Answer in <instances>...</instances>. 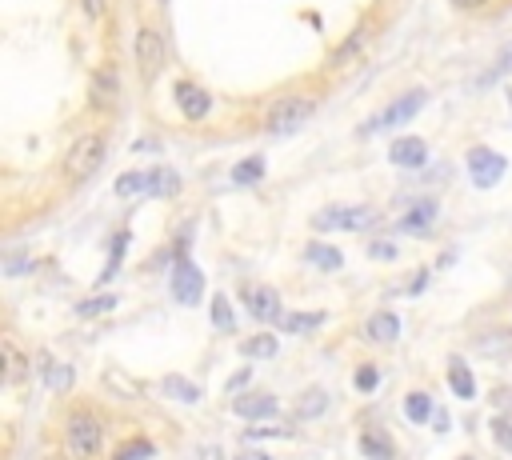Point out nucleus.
<instances>
[{
    "mask_svg": "<svg viewBox=\"0 0 512 460\" xmlns=\"http://www.w3.org/2000/svg\"><path fill=\"white\" fill-rule=\"evenodd\" d=\"M244 348V356H256V360H268V356H276V336H268V332H260V336H252V340H244L240 344Z\"/></svg>",
    "mask_w": 512,
    "mask_h": 460,
    "instance_id": "5701e85b",
    "label": "nucleus"
},
{
    "mask_svg": "<svg viewBox=\"0 0 512 460\" xmlns=\"http://www.w3.org/2000/svg\"><path fill=\"white\" fill-rule=\"evenodd\" d=\"M148 180H152L148 192H164V196H168V192L180 188V176H176L172 168H156V172H148Z\"/></svg>",
    "mask_w": 512,
    "mask_h": 460,
    "instance_id": "393cba45",
    "label": "nucleus"
},
{
    "mask_svg": "<svg viewBox=\"0 0 512 460\" xmlns=\"http://www.w3.org/2000/svg\"><path fill=\"white\" fill-rule=\"evenodd\" d=\"M104 136H96V132H88V136H80L68 152H64V176L72 180V184H80V180H88L100 164H104Z\"/></svg>",
    "mask_w": 512,
    "mask_h": 460,
    "instance_id": "f257e3e1",
    "label": "nucleus"
},
{
    "mask_svg": "<svg viewBox=\"0 0 512 460\" xmlns=\"http://www.w3.org/2000/svg\"><path fill=\"white\" fill-rule=\"evenodd\" d=\"M264 176V160L260 156H244L232 164V184H256Z\"/></svg>",
    "mask_w": 512,
    "mask_h": 460,
    "instance_id": "6ab92c4d",
    "label": "nucleus"
},
{
    "mask_svg": "<svg viewBox=\"0 0 512 460\" xmlns=\"http://www.w3.org/2000/svg\"><path fill=\"white\" fill-rule=\"evenodd\" d=\"M304 256H308V264H320V268H328V272H336V268L344 264V256H340L332 244H308Z\"/></svg>",
    "mask_w": 512,
    "mask_h": 460,
    "instance_id": "aec40b11",
    "label": "nucleus"
},
{
    "mask_svg": "<svg viewBox=\"0 0 512 460\" xmlns=\"http://www.w3.org/2000/svg\"><path fill=\"white\" fill-rule=\"evenodd\" d=\"M432 220H436V200H416L400 224H404V232H424V228H432Z\"/></svg>",
    "mask_w": 512,
    "mask_h": 460,
    "instance_id": "f3484780",
    "label": "nucleus"
},
{
    "mask_svg": "<svg viewBox=\"0 0 512 460\" xmlns=\"http://www.w3.org/2000/svg\"><path fill=\"white\" fill-rule=\"evenodd\" d=\"M492 432H496V440H500L504 448H512V424H508L504 416H496V420H492Z\"/></svg>",
    "mask_w": 512,
    "mask_h": 460,
    "instance_id": "72a5a7b5",
    "label": "nucleus"
},
{
    "mask_svg": "<svg viewBox=\"0 0 512 460\" xmlns=\"http://www.w3.org/2000/svg\"><path fill=\"white\" fill-rule=\"evenodd\" d=\"M4 352H8V380H20V376H24V360L16 356V348H12V344H8Z\"/></svg>",
    "mask_w": 512,
    "mask_h": 460,
    "instance_id": "f704fd0d",
    "label": "nucleus"
},
{
    "mask_svg": "<svg viewBox=\"0 0 512 460\" xmlns=\"http://www.w3.org/2000/svg\"><path fill=\"white\" fill-rule=\"evenodd\" d=\"M116 92H120L116 68H112V64H100V68L92 72V88H88L92 104H96V108H112V104H116Z\"/></svg>",
    "mask_w": 512,
    "mask_h": 460,
    "instance_id": "9b49d317",
    "label": "nucleus"
},
{
    "mask_svg": "<svg viewBox=\"0 0 512 460\" xmlns=\"http://www.w3.org/2000/svg\"><path fill=\"white\" fill-rule=\"evenodd\" d=\"M508 68H512V44L504 48V56H500V60H496V64H492V68H488V72H484V76H480L476 84H480V88H488V84H492V80H500V76H504Z\"/></svg>",
    "mask_w": 512,
    "mask_h": 460,
    "instance_id": "c85d7f7f",
    "label": "nucleus"
},
{
    "mask_svg": "<svg viewBox=\"0 0 512 460\" xmlns=\"http://www.w3.org/2000/svg\"><path fill=\"white\" fill-rule=\"evenodd\" d=\"M500 408H512V388H496V396H492Z\"/></svg>",
    "mask_w": 512,
    "mask_h": 460,
    "instance_id": "4c0bfd02",
    "label": "nucleus"
},
{
    "mask_svg": "<svg viewBox=\"0 0 512 460\" xmlns=\"http://www.w3.org/2000/svg\"><path fill=\"white\" fill-rule=\"evenodd\" d=\"M376 208H368V204H336V208H324V212H316L312 216V228H320V232H360V228H368V224H376Z\"/></svg>",
    "mask_w": 512,
    "mask_h": 460,
    "instance_id": "f03ea898",
    "label": "nucleus"
},
{
    "mask_svg": "<svg viewBox=\"0 0 512 460\" xmlns=\"http://www.w3.org/2000/svg\"><path fill=\"white\" fill-rule=\"evenodd\" d=\"M136 68H140V80L152 84L164 68V36L156 28H140L136 32Z\"/></svg>",
    "mask_w": 512,
    "mask_h": 460,
    "instance_id": "423d86ee",
    "label": "nucleus"
},
{
    "mask_svg": "<svg viewBox=\"0 0 512 460\" xmlns=\"http://www.w3.org/2000/svg\"><path fill=\"white\" fill-rule=\"evenodd\" d=\"M244 300H248V312L256 316V320H276L280 324V292L276 288H268V284H248L244 288Z\"/></svg>",
    "mask_w": 512,
    "mask_h": 460,
    "instance_id": "1a4fd4ad",
    "label": "nucleus"
},
{
    "mask_svg": "<svg viewBox=\"0 0 512 460\" xmlns=\"http://www.w3.org/2000/svg\"><path fill=\"white\" fill-rule=\"evenodd\" d=\"M368 256H376V260H380V256L392 260V256H396V244H392V240H372V244H368Z\"/></svg>",
    "mask_w": 512,
    "mask_h": 460,
    "instance_id": "473e14b6",
    "label": "nucleus"
},
{
    "mask_svg": "<svg viewBox=\"0 0 512 460\" xmlns=\"http://www.w3.org/2000/svg\"><path fill=\"white\" fill-rule=\"evenodd\" d=\"M508 108H512V92H508Z\"/></svg>",
    "mask_w": 512,
    "mask_h": 460,
    "instance_id": "ea45409f",
    "label": "nucleus"
},
{
    "mask_svg": "<svg viewBox=\"0 0 512 460\" xmlns=\"http://www.w3.org/2000/svg\"><path fill=\"white\" fill-rule=\"evenodd\" d=\"M320 324H324L320 312H288V316H280V328L284 332H296V336H304V332H312Z\"/></svg>",
    "mask_w": 512,
    "mask_h": 460,
    "instance_id": "a211bd4d",
    "label": "nucleus"
},
{
    "mask_svg": "<svg viewBox=\"0 0 512 460\" xmlns=\"http://www.w3.org/2000/svg\"><path fill=\"white\" fill-rule=\"evenodd\" d=\"M148 172H124L120 180H116V196H136V192H148Z\"/></svg>",
    "mask_w": 512,
    "mask_h": 460,
    "instance_id": "b1692460",
    "label": "nucleus"
},
{
    "mask_svg": "<svg viewBox=\"0 0 512 460\" xmlns=\"http://www.w3.org/2000/svg\"><path fill=\"white\" fill-rule=\"evenodd\" d=\"M172 296H176L180 304H196V300L204 296V272H200L192 260H180V264L172 268Z\"/></svg>",
    "mask_w": 512,
    "mask_h": 460,
    "instance_id": "6e6552de",
    "label": "nucleus"
},
{
    "mask_svg": "<svg viewBox=\"0 0 512 460\" xmlns=\"http://www.w3.org/2000/svg\"><path fill=\"white\" fill-rule=\"evenodd\" d=\"M160 392L172 396L176 404H200V388H196L192 380H184L180 372H168V376L160 380Z\"/></svg>",
    "mask_w": 512,
    "mask_h": 460,
    "instance_id": "2eb2a0df",
    "label": "nucleus"
},
{
    "mask_svg": "<svg viewBox=\"0 0 512 460\" xmlns=\"http://www.w3.org/2000/svg\"><path fill=\"white\" fill-rule=\"evenodd\" d=\"M328 408V396L320 392V388H308V392H300V400H296V416L300 420H312V416H320Z\"/></svg>",
    "mask_w": 512,
    "mask_h": 460,
    "instance_id": "412c9836",
    "label": "nucleus"
},
{
    "mask_svg": "<svg viewBox=\"0 0 512 460\" xmlns=\"http://www.w3.org/2000/svg\"><path fill=\"white\" fill-rule=\"evenodd\" d=\"M404 416H408L412 424H424V420L432 416V396H428V392H408V396H404Z\"/></svg>",
    "mask_w": 512,
    "mask_h": 460,
    "instance_id": "4be33fe9",
    "label": "nucleus"
},
{
    "mask_svg": "<svg viewBox=\"0 0 512 460\" xmlns=\"http://www.w3.org/2000/svg\"><path fill=\"white\" fill-rule=\"evenodd\" d=\"M48 384H52V388H68V384H72V368H68V364H56V368L48 372Z\"/></svg>",
    "mask_w": 512,
    "mask_h": 460,
    "instance_id": "2f4dec72",
    "label": "nucleus"
},
{
    "mask_svg": "<svg viewBox=\"0 0 512 460\" xmlns=\"http://www.w3.org/2000/svg\"><path fill=\"white\" fill-rule=\"evenodd\" d=\"M232 408H236V416H244V420H272V416L280 412L276 396H268V392H260V396H244V400H236Z\"/></svg>",
    "mask_w": 512,
    "mask_h": 460,
    "instance_id": "ddd939ff",
    "label": "nucleus"
},
{
    "mask_svg": "<svg viewBox=\"0 0 512 460\" xmlns=\"http://www.w3.org/2000/svg\"><path fill=\"white\" fill-rule=\"evenodd\" d=\"M388 160H392L396 168H420V164L428 160V148H424L420 136H400V140L388 148Z\"/></svg>",
    "mask_w": 512,
    "mask_h": 460,
    "instance_id": "f8f14e48",
    "label": "nucleus"
},
{
    "mask_svg": "<svg viewBox=\"0 0 512 460\" xmlns=\"http://www.w3.org/2000/svg\"><path fill=\"white\" fill-rule=\"evenodd\" d=\"M504 172H508V160H504L500 152H492V148H472V152H468V176H472L476 188L500 184Z\"/></svg>",
    "mask_w": 512,
    "mask_h": 460,
    "instance_id": "0eeeda50",
    "label": "nucleus"
},
{
    "mask_svg": "<svg viewBox=\"0 0 512 460\" xmlns=\"http://www.w3.org/2000/svg\"><path fill=\"white\" fill-rule=\"evenodd\" d=\"M364 332L372 344H392L400 336V320H396V312H376V316H368Z\"/></svg>",
    "mask_w": 512,
    "mask_h": 460,
    "instance_id": "4468645a",
    "label": "nucleus"
},
{
    "mask_svg": "<svg viewBox=\"0 0 512 460\" xmlns=\"http://www.w3.org/2000/svg\"><path fill=\"white\" fill-rule=\"evenodd\" d=\"M312 112H316V100H312V96H284V100H276V104L264 112V132L284 136V132L300 128Z\"/></svg>",
    "mask_w": 512,
    "mask_h": 460,
    "instance_id": "7ed1b4c3",
    "label": "nucleus"
},
{
    "mask_svg": "<svg viewBox=\"0 0 512 460\" xmlns=\"http://www.w3.org/2000/svg\"><path fill=\"white\" fill-rule=\"evenodd\" d=\"M456 8H476V4H484V0H452Z\"/></svg>",
    "mask_w": 512,
    "mask_h": 460,
    "instance_id": "58836bf2",
    "label": "nucleus"
},
{
    "mask_svg": "<svg viewBox=\"0 0 512 460\" xmlns=\"http://www.w3.org/2000/svg\"><path fill=\"white\" fill-rule=\"evenodd\" d=\"M448 384H452V392H456L460 400H472V396H476L472 372H468V364H464L460 356H452V360H448Z\"/></svg>",
    "mask_w": 512,
    "mask_h": 460,
    "instance_id": "dca6fc26",
    "label": "nucleus"
},
{
    "mask_svg": "<svg viewBox=\"0 0 512 460\" xmlns=\"http://www.w3.org/2000/svg\"><path fill=\"white\" fill-rule=\"evenodd\" d=\"M240 460H248V456H240Z\"/></svg>",
    "mask_w": 512,
    "mask_h": 460,
    "instance_id": "a19ab883",
    "label": "nucleus"
},
{
    "mask_svg": "<svg viewBox=\"0 0 512 460\" xmlns=\"http://www.w3.org/2000/svg\"><path fill=\"white\" fill-rule=\"evenodd\" d=\"M176 104H180V112H184L188 120H204L208 108H212V96H208L200 84L180 80V84H176Z\"/></svg>",
    "mask_w": 512,
    "mask_h": 460,
    "instance_id": "9d476101",
    "label": "nucleus"
},
{
    "mask_svg": "<svg viewBox=\"0 0 512 460\" xmlns=\"http://www.w3.org/2000/svg\"><path fill=\"white\" fill-rule=\"evenodd\" d=\"M356 48H360V36H352V40H348V44H344V48L336 52V64H344V60H348V56H352Z\"/></svg>",
    "mask_w": 512,
    "mask_h": 460,
    "instance_id": "e433bc0d",
    "label": "nucleus"
},
{
    "mask_svg": "<svg viewBox=\"0 0 512 460\" xmlns=\"http://www.w3.org/2000/svg\"><path fill=\"white\" fill-rule=\"evenodd\" d=\"M376 384H380V372H376L372 364H364V368L356 372V388H360V392H372Z\"/></svg>",
    "mask_w": 512,
    "mask_h": 460,
    "instance_id": "7c9ffc66",
    "label": "nucleus"
},
{
    "mask_svg": "<svg viewBox=\"0 0 512 460\" xmlns=\"http://www.w3.org/2000/svg\"><path fill=\"white\" fill-rule=\"evenodd\" d=\"M80 4H84V16H92V20H100L108 8V0H80Z\"/></svg>",
    "mask_w": 512,
    "mask_h": 460,
    "instance_id": "c9c22d12",
    "label": "nucleus"
},
{
    "mask_svg": "<svg viewBox=\"0 0 512 460\" xmlns=\"http://www.w3.org/2000/svg\"><path fill=\"white\" fill-rule=\"evenodd\" d=\"M64 440H68L76 460H92L100 448V420L92 412H72L64 424Z\"/></svg>",
    "mask_w": 512,
    "mask_h": 460,
    "instance_id": "20e7f679",
    "label": "nucleus"
},
{
    "mask_svg": "<svg viewBox=\"0 0 512 460\" xmlns=\"http://www.w3.org/2000/svg\"><path fill=\"white\" fill-rule=\"evenodd\" d=\"M152 456H156V448H152L148 440H132V444H124L112 460H152Z\"/></svg>",
    "mask_w": 512,
    "mask_h": 460,
    "instance_id": "cd10ccee",
    "label": "nucleus"
},
{
    "mask_svg": "<svg viewBox=\"0 0 512 460\" xmlns=\"http://www.w3.org/2000/svg\"><path fill=\"white\" fill-rule=\"evenodd\" d=\"M116 304V296H92V300H80V316H100V312H108Z\"/></svg>",
    "mask_w": 512,
    "mask_h": 460,
    "instance_id": "c756f323",
    "label": "nucleus"
},
{
    "mask_svg": "<svg viewBox=\"0 0 512 460\" xmlns=\"http://www.w3.org/2000/svg\"><path fill=\"white\" fill-rule=\"evenodd\" d=\"M460 460H468V456H460Z\"/></svg>",
    "mask_w": 512,
    "mask_h": 460,
    "instance_id": "79ce46f5",
    "label": "nucleus"
},
{
    "mask_svg": "<svg viewBox=\"0 0 512 460\" xmlns=\"http://www.w3.org/2000/svg\"><path fill=\"white\" fill-rule=\"evenodd\" d=\"M424 100H428V92H404V96H396L388 108H380L368 124H360V132L364 136H372V132H380V128H396V124H404V120H412L420 108H424Z\"/></svg>",
    "mask_w": 512,
    "mask_h": 460,
    "instance_id": "39448f33",
    "label": "nucleus"
},
{
    "mask_svg": "<svg viewBox=\"0 0 512 460\" xmlns=\"http://www.w3.org/2000/svg\"><path fill=\"white\" fill-rule=\"evenodd\" d=\"M212 324H216V328H224V332H232V324H236V320H232V304H228V296H224V292H216V296H212Z\"/></svg>",
    "mask_w": 512,
    "mask_h": 460,
    "instance_id": "a878e982",
    "label": "nucleus"
},
{
    "mask_svg": "<svg viewBox=\"0 0 512 460\" xmlns=\"http://www.w3.org/2000/svg\"><path fill=\"white\" fill-rule=\"evenodd\" d=\"M360 448H364V456H372V460H392V444L380 440L376 432H364V436H360Z\"/></svg>",
    "mask_w": 512,
    "mask_h": 460,
    "instance_id": "bb28decb",
    "label": "nucleus"
}]
</instances>
